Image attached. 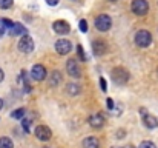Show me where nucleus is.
Listing matches in <instances>:
<instances>
[{"instance_id":"1","label":"nucleus","mask_w":158,"mask_h":148,"mask_svg":"<svg viewBox=\"0 0 158 148\" xmlns=\"http://www.w3.org/2000/svg\"><path fill=\"white\" fill-rule=\"evenodd\" d=\"M112 80L117 83V85H124L127 80H129V73L127 70L121 68V66H117L112 70Z\"/></svg>"},{"instance_id":"2","label":"nucleus","mask_w":158,"mask_h":148,"mask_svg":"<svg viewBox=\"0 0 158 148\" xmlns=\"http://www.w3.org/2000/svg\"><path fill=\"white\" fill-rule=\"evenodd\" d=\"M151 42H152V34H151L149 31L141 29V31H138V33H137V36H135V43H137L138 47L146 48V47H149V45H151Z\"/></svg>"},{"instance_id":"3","label":"nucleus","mask_w":158,"mask_h":148,"mask_svg":"<svg viewBox=\"0 0 158 148\" xmlns=\"http://www.w3.org/2000/svg\"><path fill=\"white\" fill-rule=\"evenodd\" d=\"M66 71H68V74L71 76V77H81V68H80V65H78V60H75V59H69L68 60V63H66Z\"/></svg>"},{"instance_id":"4","label":"nucleus","mask_w":158,"mask_h":148,"mask_svg":"<svg viewBox=\"0 0 158 148\" xmlns=\"http://www.w3.org/2000/svg\"><path fill=\"white\" fill-rule=\"evenodd\" d=\"M131 8H132V11L137 16H144L149 11V3L146 0H134L132 5H131Z\"/></svg>"},{"instance_id":"5","label":"nucleus","mask_w":158,"mask_h":148,"mask_svg":"<svg viewBox=\"0 0 158 148\" xmlns=\"http://www.w3.org/2000/svg\"><path fill=\"white\" fill-rule=\"evenodd\" d=\"M19 49L22 52H25V54L31 52L34 49V40H32V37H29L28 34H23V37L19 42Z\"/></svg>"},{"instance_id":"6","label":"nucleus","mask_w":158,"mask_h":148,"mask_svg":"<svg viewBox=\"0 0 158 148\" xmlns=\"http://www.w3.org/2000/svg\"><path fill=\"white\" fill-rule=\"evenodd\" d=\"M110 25H112V20H110V17L106 16V14H100V16L95 19V28H97L98 31H107V29L110 28Z\"/></svg>"},{"instance_id":"7","label":"nucleus","mask_w":158,"mask_h":148,"mask_svg":"<svg viewBox=\"0 0 158 148\" xmlns=\"http://www.w3.org/2000/svg\"><path fill=\"white\" fill-rule=\"evenodd\" d=\"M71 49H72V43H71L68 39H60V40H57V43H55V51H57L60 56L68 54Z\"/></svg>"},{"instance_id":"8","label":"nucleus","mask_w":158,"mask_h":148,"mask_svg":"<svg viewBox=\"0 0 158 148\" xmlns=\"http://www.w3.org/2000/svg\"><path fill=\"white\" fill-rule=\"evenodd\" d=\"M31 77L34 80H45L46 79V68L43 65H34L31 70Z\"/></svg>"},{"instance_id":"9","label":"nucleus","mask_w":158,"mask_h":148,"mask_svg":"<svg viewBox=\"0 0 158 148\" xmlns=\"http://www.w3.org/2000/svg\"><path fill=\"white\" fill-rule=\"evenodd\" d=\"M35 136H37V139H40V141H49L51 139V136H52V133H51V130L46 127V125H39L37 128H35Z\"/></svg>"},{"instance_id":"10","label":"nucleus","mask_w":158,"mask_h":148,"mask_svg":"<svg viewBox=\"0 0 158 148\" xmlns=\"http://www.w3.org/2000/svg\"><path fill=\"white\" fill-rule=\"evenodd\" d=\"M52 28H54V31H55L57 34H68V33L71 31L69 23L64 22V20H55V22L52 23Z\"/></svg>"},{"instance_id":"11","label":"nucleus","mask_w":158,"mask_h":148,"mask_svg":"<svg viewBox=\"0 0 158 148\" xmlns=\"http://www.w3.org/2000/svg\"><path fill=\"white\" fill-rule=\"evenodd\" d=\"M88 122H89V125H91L92 128H102V127L105 125V117H103L102 114H92V116L88 119Z\"/></svg>"},{"instance_id":"12","label":"nucleus","mask_w":158,"mask_h":148,"mask_svg":"<svg viewBox=\"0 0 158 148\" xmlns=\"http://www.w3.org/2000/svg\"><path fill=\"white\" fill-rule=\"evenodd\" d=\"M143 123H144L148 128L154 130V128H157L158 127V119L155 117V116H152V114L144 113V114H143Z\"/></svg>"},{"instance_id":"13","label":"nucleus","mask_w":158,"mask_h":148,"mask_svg":"<svg viewBox=\"0 0 158 148\" xmlns=\"http://www.w3.org/2000/svg\"><path fill=\"white\" fill-rule=\"evenodd\" d=\"M92 49H94V54L95 56H103V54L107 52V45H106L105 42H102V40H95L92 43Z\"/></svg>"},{"instance_id":"14","label":"nucleus","mask_w":158,"mask_h":148,"mask_svg":"<svg viewBox=\"0 0 158 148\" xmlns=\"http://www.w3.org/2000/svg\"><path fill=\"white\" fill-rule=\"evenodd\" d=\"M9 34L11 36H23V34H28L26 33V28L22 25V23H14L11 28H9Z\"/></svg>"},{"instance_id":"15","label":"nucleus","mask_w":158,"mask_h":148,"mask_svg":"<svg viewBox=\"0 0 158 148\" xmlns=\"http://www.w3.org/2000/svg\"><path fill=\"white\" fill-rule=\"evenodd\" d=\"M12 25H14V23H12L9 19H2V17H0V36H5Z\"/></svg>"},{"instance_id":"16","label":"nucleus","mask_w":158,"mask_h":148,"mask_svg":"<svg viewBox=\"0 0 158 148\" xmlns=\"http://www.w3.org/2000/svg\"><path fill=\"white\" fill-rule=\"evenodd\" d=\"M83 148H100V142L97 137H86L83 141Z\"/></svg>"},{"instance_id":"17","label":"nucleus","mask_w":158,"mask_h":148,"mask_svg":"<svg viewBox=\"0 0 158 148\" xmlns=\"http://www.w3.org/2000/svg\"><path fill=\"white\" fill-rule=\"evenodd\" d=\"M60 82H61V74H60V71H52L51 76H49V85H51V87H57Z\"/></svg>"},{"instance_id":"18","label":"nucleus","mask_w":158,"mask_h":148,"mask_svg":"<svg viewBox=\"0 0 158 148\" xmlns=\"http://www.w3.org/2000/svg\"><path fill=\"white\" fill-rule=\"evenodd\" d=\"M66 90H68V93H69L71 96H75V94L80 93V85H77V83H69V85L66 87Z\"/></svg>"},{"instance_id":"19","label":"nucleus","mask_w":158,"mask_h":148,"mask_svg":"<svg viewBox=\"0 0 158 148\" xmlns=\"http://www.w3.org/2000/svg\"><path fill=\"white\" fill-rule=\"evenodd\" d=\"M25 113H26V110H25V108H19V110L12 111V113H11V116H12L14 119H22V117L25 116Z\"/></svg>"},{"instance_id":"20","label":"nucleus","mask_w":158,"mask_h":148,"mask_svg":"<svg viewBox=\"0 0 158 148\" xmlns=\"http://www.w3.org/2000/svg\"><path fill=\"white\" fill-rule=\"evenodd\" d=\"M0 148H12V142L8 137H2L0 139Z\"/></svg>"},{"instance_id":"21","label":"nucleus","mask_w":158,"mask_h":148,"mask_svg":"<svg viewBox=\"0 0 158 148\" xmlns=\"http://www.w3.org/2000/svg\"><path fill=\"white\" fill-rule=\"evenodd\" d=\"M12 6V0H0V8L2 9H8Z\"/></svg>"},{"instance_id":"22","label":"nucleus","mask_w":158,"mask_h":148,"mask_svg":"<svg viewBox=\"0 0 158 148\" xmlns=\"http://www.w3.org/2000/svg\"><path fill=\"white\" fill-rule=\"evenodd\" d=\"M138 148H157V145H155L154 142H151V141H144V142L140 144Z\"/></svg>"},{"instance_id":"23","label":"nucleus","mask_w":158,"mask_h":148,"mask_svg":"<svg viewBox=\"0 0 158 148\" xmlns=\"http://www.w3.org/2000/svg\"><path fill=\"white\" fill-rule=\"evenodd\" d=\"M80 29H81V33H86V31H88V23H86V20H80Z\"/></svg>"},{"instance_id":"24","label":"nucleus","mask_w":158,"mask_h":148,"mask_svg":"<svg viewBox=\"0 0 158 148\" xmlns=\"http://www.w3.org/2000/svg\"><path fill=\"white\" fill-rule=\"evenodd\" d=\"M22 125H23V128H25V131H28V133H29V127H31V120H23V122H22Z\"/></svg>"},{"instance_id":"25","label":"nucleus","mask_w":158,"mask_h":148,"mask_svg":"<svg viewBox=\"0 0 158 148\" xmlns=\"http://www.w3.org/2000/svg\"><path fill=\"white\" fill-rule=\"evenodd\" d=\"M77 51H78V54H80V59H81V60H86V57H85V54H83V47H81V45L77 47Z\"/></svg>"},{"instance_id":"26","label":"nucleus","mask_w":158,"mask_h":148,"mask_svg":"<svg viewBox=\"0 0 158 148\" xmlns=\"http://www.w3.org/2000/svg\"><path fill=\"white\" fill-rule=\"evenodd\" d=\"M100 87H102V90H103V91L107 90V87H106V80L103 79V77H100Z\"/></svg>"},{"instance_id":"27","label":"nucleus","mask_w":158,"mask_h":148,"mask_svg":"<svg viewBox=\"0 0 158 148\" xmlns=\"http://www.w3.org/2000/svg\"><path fill=\"white\" fill-rule=\"evenodd\" d=\"M58 2H60V0H46V3H48L49 6H55V5H58Z\"/></svg>"},{"instance_id":"28","label":"nucleus","mask_w":158,"mask_h":148,"mask_svg":"<svg viewBox=\"0 0 158 148\" xmlns=\"http://www.w3.org/2000/svg\"><path fill=\"white\" fill-rule=\"evenodd\" d=\"M107 108H109V110H114V102H112V99H107Z\"/></svg>"},{"instance_id":"29","label":"nucleus","mask_w":158,"mask_h":148,"mask_svg":"<svg viewBox=\"0 0 158 148\" xmlns=\"http://www.w3.org/2000/svg\"><path fill=\"white\" fill-rule=\"evenodd\" d=\"M5 79V73H3V70H0V82Z\"/></svg>"},{"instance_id":"30","label":"nucleus","mask_w":158,"mask_h":148,"mask_svg":"<svg viewBox=\"0 0 158 148\" xmlns=\"http://www.w3.org/2000/svg\"><path fill=\"white\" fill-rule=\"evenodd\" d=\"M123 148H135V147H132V145H126V147H123Z\"/></svg>"},{"instance_id":"31","label":"nucleus","mask_w":158,"mask_h":148,"mask_svg":"<svg viewBox=\"0 0 158 148\" xmlns=\"http://www.w3.org/2000/svg\"><path fill=\"white\" fill-rule=\"evenodd\" d=\"M2 106H3V100L0 99V108H2Z\"/></svg>"},{"instance_id":"32","label":"nucleus","mask_w":158,"mask_h":148,"mask_svg":"<svg viewBox=\"0 0 158 148\" xmlns=\"http://www.w3.org/2000/svg\"><path fill=\"white\" fill-rule=\"evenodd\" d=\"M110 2H117V0H110Z\"/></svg>"}]
</instances>
